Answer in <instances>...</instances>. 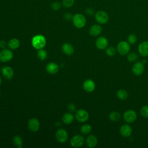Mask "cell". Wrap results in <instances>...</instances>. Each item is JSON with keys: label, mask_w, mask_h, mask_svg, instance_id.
I'll return each mask as SVG.
<instances>
[{"label": "cell", "mask_w": 148, "mask_h": 148, "mask_svg": "<svg viewBox=\"0 0 148 148\" xmlns=\"http://www.w3.org/2000/svg\"><path fill=\"white\" fill-rule=\"evenodd\" d=\"M31 44L34 48L36 50H39L43 49L45 46L46 44V40L43 35L41 34L36 35L32 37Z\"/></svg>", "instance_id": "cell-1"}, {"label": "cell", "mask_w": 148, "mask_h": 148, "mask_svg": "<svg viewBox=\"0 0 148 148\" xmlns=\"http://www.w3.org/2000/svg\"><path fill=\"white\" fill-rule=\"evenodd\" d=\"M72 20L74 26L77 28H82L84 27L86 23L85 16L80 13H76L74 14Z\"/></svg>", "instance_id": "cell-2"}, {"label": "cell", "mask_w": 148, "mask_h": 148, "mask_svg": "<svg viewBox=\"0 0 148 148\" xmlns=\"http://www.w3.org/2000/svg\"><path fill=\"white\" fill-rule=\"evenodd\" d=\"M130 50V43L128 42L121 41L120 42L117 46V51L118 53L121 55L124 56L127 54Z\"/></svg>", "instance_id": "cell-3"}, {"label": "cell", "mask_w": 148, "mask_h": 148, "mask_svg": "<svg viewBox=\"0 0 148 148\" xmlns=\"http://www.w3.org/2000/svg\"><path fill=\"white\" fill-rule=\"evenodd\" d=\"M95 20L99 24H106L109 20L108 13L103 10H99L95 13Z\"/></svg>", "instance_id": "cell-4"}, {"label": "cell", "mask_w": 148, "mask_h": 148, "mask_svg": "<svg viewBox=\"0 0 148 148\" xmlns=\"http://www.w3.org/2000/svg\"><path fill=\"white\" fill-rule=\"evenodd\" d=\"M13 57V52L7 49H3L0 52V61L2 62H7L10 61Z\"/></svg>", "instance_id": "cell-5"}, {"label": "cell", "mask_w": 148, "mask_h": 148, "mask_svg": "<svg viewBox=\"0 0 148 148\" xmlns=\"http://www.w3.org/2000/svg\"><path fill=\"white\" fill-rule=\"evenodd\" d=\"M137 117L136 113L134 110H128L123 114V119L125 121L129 123L134 122Z\"/></svg>", "instance_id": "cell-6"}, {"label": "cell", "mask_w": 148, "mask_h": 148, "mask_svg": "<svg viewBox=\"0 0 148 148\" xmlns=\"http://www.w3.org/2000/svg\"><path fill=\"white\" fill-rule=\"evenodd\" d=\"M84 142V137L81 135H76L73 136L70 140V143L71 146L76 148L81 147L83 145Z\"/></svg>", "instance_id": "cell-7"}, {"label": "cell", "mask_w": 148, "mask_h": 148, "mask_svg": "<svg viewBox=\"0 0 148 148\" xmlns=\"http://www.w3.org/2000/svg\"><path fill=\"white\" fill-rule=\"evenodd\" d=\"M89 117L88 113L84 109H79L76 111L75 113L76 119L80 123L86 122Z\"/></svg>", "instance_id": "cell-8"}, {"label": "cell", "mask_w": 148, "mask_h": 148, "mask_svg": "<svg viewBox=\"0 0 148 148\" xmlns=\"http://www.w3.org/2000/svg\"><path fill=\"white\" fill-rule=\"evenodd\" d=\"M56 139L60 143H64L66 142L68 138V132L65 130L60 128L56 132Z\"/></svg>", "instance_id": "cell-9"}, {"label": "cell", "mask_w": 148, "mask_h": 148, "mask_svg": "<svg viewBox=\"0 0 148 148\" xmlns=\"http://www.w3.org/2000/svg\"><path fill=\"white\" fill-rule=\"evenodd\" d=\"M108 40L104 36L98 37L95 40V46L100 50L106 49L108 46Z\"/></svg>", "instance_id": "cell-10"}, {"label": "cell", "mask_w": 148, "mask_h": 148, "mask_svg": "<svg viewBox=\"0 0 148 148\" xmlns=\"http://www.w3.org/2000/svg\"><path fill=\"white\" fill-rule=\"evenodd\" d=\"M145 70L144 64L142 62H137L134 64L132 68V72L134 75L139 76L142 75Z\"/></svg>", "instance_id": "cell-11"}, {"label": "cell", "mask_w": 148, "mask_h": 148, "mask_svg": "<svg viewBox=\"0 0 148 148\" xmlns=\"http://www.w3.org/2000/svg\"><path fill=\"white\" fill-rule=\"evenodd\" d=\"M83 88L85 91L91 92L93 91L95 88V84L91 79H87L83 83Z\"/></svg>", "instance_id": "cell-12"}, {"label": "cell", "mask_w": 148, "mask_h": 148, "mask_svg": "<svg viewBox=\"0 0 148 148\" xmlns=\"http://www.w3.org/2000/svg\"><path fill=\"white\" fill-rule=\"evenodd\" d=\"M40 127L39 120L36 118L31 119L28 123V127L29 130L32 132H36L38 131Z\"/></svg>", "instance_id": "cell-13"}, {"label": "cell", "mask_w": 148, "mask_h": 148, "mask_svg": "<svg viewBox=\"0 0 148 148\" xmlns=\"http://www.w3.org/2000/svg\"><path fill=\"white\" fill-rule=\"evenodd\" d=\"M2 73L3 76L5 79H6L8 80H10L13 77L14 71L12 67L6 66H4L2 68Z\"/></svg>", "instance_id": "cell-14"}, {"label": "cell", "mask_w": 148, "mask_h": 148, "mask_svg": "<svg viewBox=\"0 0 148 148\" xmlns=\"http://www.w3.org/2000/svg\"><path fill=\"white\" fill-rule=\"evenodd\" d=\"M138 51L139 54L143 57L148 56V42L143 41L138 46Z\"/></svg>", "instance_id": "cell-15"}, {"label": "cell", "mask_w": 148, "mask_h": 148, "mask_svg": "<svg viewBox=\"0 0 148 148\" xmlns=\"http://www.w3.org/2000/svg\"><path fill=\"white\" fill-rule=\"evenodd\" d=\"M120 133L124 137H128L132 133V128L128 124H123L120 128Z\"/></svg>", "instance_id": "cell-16"}, {"label": "cell", "mask_w": 148, "mask_h": 148, "mask_svg": "<svg viewBox=\"0 0 148 148\" xmlns=\"http://www.w3.org/2000/svg\"><path fill=\"white\" fill-rule=\"evenodd\" d=\"M46 69L47 73L51 75H54L58 72L59 66L55 62H50L47 64L46 66Z\"/></svg>", "instance_id": "cell-17"}, {"label": "cell", "mask_w": 148, "mask_h": 148, "mask_svg": "<svg viewBox=\"0 0 148 148\" xmlns=\"http://www.w3.org/2000/svg\"><path fill=\"white\" fill-rule=\"evenodd\" d=\"M102 31V27L99 24H94L90 27L89 33L91 35L96 36L99 35Z\"/></svg>", "instance_id": "cell-18"}, {"label": "cell", "mask_w": 148, "mask_h": 148, "mask_svg": "<svg viewBox=\"0 0 148 148\" xmlns=\"http://www.w3.org/2000/svg\"><path fill=\"white\" fill-rule=\"evenodd\" d=\"M86 142L87 146L90 148L95 147L98 143V140L97 137L93 135H89L87 138Z\"/></svg>", "instance_id": "cell-19"}, {"label": "cell", "mask_w": 148, "mask_h": 148, "mask_svg": "<svg viewBox=\"0 0 148 148\" xmlns=\"http://www.w3.org/2000/svg\"><path fill=\"white\" fill-rule=\"evenodd\" d=\"M62 50L64 54L70 56L73 53L74 48L71 44L69 43H65L62 46Z\"/></svg>", "instance_id": "cell-20"}, {"label": "cell", "mask_w": 148, "mask_h": 148, "mask_svg": "<svg viewBox=\"0 0 148 148\" xmlns=\"http://www.w3.org/2000/svg\"><path fill=\"white\" fill-rule=\"evenodd\" d=\"M62 120L64 123L66 124H69L73 121L74 117L70 113H65L62 117Z\"/></svg>", "instance_id": "cell-21"}, {"label": "cell", "mask_w": 148, "mask_h": 148, "mask_svg": "<svg viewBox=\"0 0 148 148\" xmlns=\"http://www.w3.org/2000/svg\"><path fill=\"white\" fill-rule=\"evenodd\" d=\"M8 45L10 49H16L20 46V42L18 39L16 38H13L9 41Z\"/></svg>", "instance_id": "cell-22"}, {"label": "cell", "mask_w": 148, "mask_h": 148, "mask_svg": "<svg viewBox=\"0 0 148 148\" xmlns=\"http://www.w3.org/2000/svg\"><path fill=\"white\" fill-rule=\"evenodd\" d=\"M109 118L111 121L114 122H117L120 120L121 114L119 112L117 111H113L109 114Z\"/></svg>", "instance_id": "cell-23"}, {"label": "cell", "mask_w": 148, "mask_h": 148, "mask_svg": "<svg viewBox=\"0 0 148 148\" xmlns=\"http://www.w3.org/2000/svg\"><path fill=\"white\" fill-rule=\"evenodd\" d=\"M128 92L125 90H119L117 92V97L119 99L121 100L126 99L128 98Z\"/></svg>", "instance_id": "cell-24"}, {"label": "cell", "mask_w": 148, "mask_h": 148, "mask_svg": "<svg viewBox=\"0 0 148 148\" xmlns=\"http://www.w3.org/2000/svg\"><path fill=\"white\" fill-rule=\"evenodd\" d=\"M37 56L39 59H40L42 61H43L46 60L47 57V53L46 50L43 49H41L38 50L37 52Z\"/></svg>", "instance_id": "cell-25"}, {"label": "cell", "mask_w": 148, "mask_h": 148, "mask_svg": "<svg viewBox=\"0 0 148 148\" xmlns=\"http://www.w3.org/2000/svg\"><path fill=\"white\" fill-rule=\"evenodd\" d=\"M13 144L18 148L22 147L23 145V140L18 135H16L13 138Z\"/></svg>", "instance_id": "cell-26"}, {"label": "cell", "mask_w": 148, "mask_h": 148, "mask_svg": "<svg viewBox=\"0 0 148 148\" xmlns=\"http://www.w3.org/2000/svg\"><path fill=\"white\" fill-rule=\"evenodd\" d=\"M91 130H92L91 126L88 124L83 125L80 128L81 133L83 134H84V135L89 134L91 131Z\"/></svg>", "instance_id": "cell-27"}, {"label": "cell", "mask_w": 148, "mask_h": 148, "mask_svg": "<svg viewBox=\"0 0 148 148\" xmlns=\"http://www.w3.org/2000/svg\"><path fill=\"white\" fill-rule=\"evenodd\" d=\"M138 58V55L137 53L134 52L128 53L127 55V60L130 62H135Z\"/></svg>", "instance_id": "cell-28"}, {"label": "cell", "mask_w": 148, "mask_h": 148, "mask_svg": "<svg viewBox=\"0 0 148 148\" xmlns=\"http://www.w3.org/2000/svg\"><path fill=\"white\" fill-rule=\"evenodd\" d=\"M116 49L113 47V46H110V47H107L105 50V53L106 54L109 56V57H113L116 54Z\"/></svg>", "instance_id": "cell-29"}, {"label": "cell", "mask_w": 148, "mask_h": 148, "mask_svg": "<svg viewBox=\"0 0 148 148\" xmlns=\"http://www.w3.org/2000/svg\"><path fill=\"white\" fill-rule=\"evenodd\" d=\"M75 2V0H62V6L65 8H71Z\"/></svg>", "instance_id": "cell-30"}, {"label": "cell", "mask_w": 148, "mask_h": 148, "mask_svg": "<svg viewBox=\"0 0 148 148\" xmlns=\"http://www.w3.org/2000/svg\"><path fill=\"white\" fill-rule=\"evenodd\" d=\"M137 41V37L134 34H130L127 38V42L131 44V45H133L134 43H135Z\"/></svg>", "instance_id": "cell-31"}, {"label": "cell", "mask_w": 148, "mask_h": 148, "mask_svg": "<svg viewBox=\"0 0 148 148\" xmlns=\"http://www.w3.org/2000/svg\"><path fill=\"white\" fill-rule=\"evenodd\" d=\"M140 114L143 117L148 118V105H145L141 108Z\"/></svg>", "instance_id": "cell-32"}, {"label": "cell", "mask_w": 148, "mask_h": 148, "mask_svg": "<svg viewBox=\"0 0 148 148\" xmlns=\"http://www.w3.org/2000/svg\"><path fill=\"white\" fill-rule=\"evenodd\" d=\"M51 8L53 10H58L61 8V3L59 2L55 1L53 2L51 5Z\"/></svg>", "instance_id": "cell-33"}, {"label": "cell", "mask_w": 148, "mask_h": 148, "mask_svg": "<svg viewBox=\"0 0 148 148\" xmlns=\"http://www.w3.org/2000/svg\"><path fill=\"white\" fill-rule=\"evenodd\" d=\"M67 109L69 112H73L75 111V110H76V106L73 103H69L67 106Z\"/></svg>", "instance_id": "cell-34"}, {"label": "cell", "mask_w": 148, "mask_h": 148, "mask_svg": "<svg viewBox=\"0 0 148 148\" xmlns=\"http://www.w3.org/2000/svg\"><path fill=\"white\" fill-rule=\"evenodd\" d=\"M64 18L66 20H68V21H70L71 20H72V18H73V15L70 13H66L64 14Z\"/></svg>", "instance_id": "cell-35"}, {"label": "cell", "mask_w": 148, "mask_h": 148, "mask_svg": "<svg viewBox=\"0 0 148 148\" xmlns=\"http://www.w3.org/2000/svg\"><path fill=\"white\" fill-rule=\"evenodd\" d=\"M85 12L88 16H92L94 14V10L91 8L86 9Z\"/></svg>", "instance_id": "cell-36"}, {"label": "cell", "mask_w": 148, "mask_h": 148, "mask_svg": "<svg viewBox=\"0 0 148 148\" xmlns=\"http://www.w3.org/2000/svg\"><path fill=\"white\" fill-rule=\"evenodd\" d=\"M6 46V43L4 40L0 41V48L4 49Z\"/></svg>", "instance_id": "cell-37"}, {"label": "cell", "mask_w": 148, "mask_h": 148, "mask_svg": "<svg viewBox=\"0 0 148 148\" xmlns=\"http://www.w3.org/2000/svg\"><path fill=\"white\" fill-rule=\"evenodd\" d=\"M1 83H2V78H1V77L0 76V86H1Z\"/></svg>", "instance_id": "cell-38"}]
</instances>
